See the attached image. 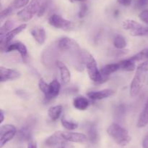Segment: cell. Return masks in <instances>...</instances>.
Returning <instances> with one entry per match:
<instances>
[{
	"label": "cell",
	"instance_id": "52a82bcc",
	"mask_svg": "<svg viewBox=\"0 0 148 148\" xmlns=\"http://www.w3.org/2000/svg\"><path fill=\"white\" fill-rule=\"evenodd\" d=\"M17 133V129L14 126L6 124L0 128V147H4L6 144L14 137Z\"/></svg>",
	"mask_w": 148,
	"mask_h": 148
},
{
	"label": "cell",
	"instance_id": "f35d334b",
	"mask_svg": "<svg viewBox=\"0 0 148 148\" xmlns=\"http://www.w3.org/2000/svg\"><path fill=\"white\" fill-rule=\"evenodd\" d=\"M143 148H148V135L145 137V139L143 141Z\"/></svg>",
	"mask_w": 148,
	"mask_h": 148
},
{
	"label": "cell",
	"instance_id": "cb8c5ba5",
	"mask_svg": "<svg viewBox=\"0 0 148 148\" xmlns=\"http://www.w3.org/2000/svg\"><path fill=\"white\" fill-rule=\"evenodd\" d=\"M62 109L63 108H62V105H56L50 107L48 111V115H49V118L52 120H56L60 117L62 113Z\"/></svg>",
	"mask_w": 148,
	"mask_h": 148
},
{
	"label": "cell",
	"instance_id": "ab89813d",
	"mask_svg": "<svg viewBox=\"0 0 148 148\" xmlns=\"http://www.w3.org/2000/svg\"><path fill=\"white\" fill-rule=\"evenodd\" d=\"M27 148H38L37 144L34 142H28V145H27Z\"/></svg>",
	"mask_w": 148,
	"mask_h": 148
},
{
	"label": "cell",
	"instance_id": "4316f807",
	"mask_svg": "<svg viewBox=\"0 0 148 148\" xmlns=\"http://www.w3.org/2000/svg\"><path fill=\"white\" fill-rule=\"evenodd\" d=\"M126 113V107L124 104H119L116 108L115 109V112H114V115H115V118L119 120H121L124 118L125 116Z\"/></svg>",
	"mask_w": 148,
	"mask_h": 148
},
{
	"label": "cell",
	"instance_id": "8992f818",
	"mask_svg": "<svg viewBox=\"0 0 148 148\" xmlns=\"http://www.w3.org/2000/svg\"><path fill=\"white\" fill-rule=\"evenodd\" d=\"M49 23L56 28L64 30H71L74 28V23L59 15L53 14L49 18Z\"/></svg>",
	"mask_w": 148,
	"mask_h": 148
},
{
	"label": "cell",
	"instance_id": "4dcf8cb0",
	"mask_svg": "<svg viewBox=\"0 0 148 148\" xmlns=\"http://www.w3.org/2000/svg\"><path fill=\"white\" fill-rule=\"evenodd\" d=\"M88 10V7L86 4L83 3V4H81L80 7H79V12H78V16H79V18H82V17H85L87 15Z\"/></svg>",
	"mask_w": 148,
	"mask_h": 148
},
{
	"label": "cell",
	"instance_id": "e0dca14e",
	"mask_svg": "<svg viewBox=\"0 0 148 148\" xmlns=\"http://www.w3.org/2000/svg\"><path fill=\"white\" fill-rule=\"evenodd\" d=\"M32 36L39 44H43L46 41V31L42 27L34 28L30 30Z\"/></svg>",
	"mask_w": 148,
	"mask_h": 148
},
{
	"label": "cell",
	"instance_id": "277c9868",
	"mask_svg": "<svg viewBox=\"0 0 148 148\" xmlns=\"http://www.w3.org/2000/svg\"><path fill=\"white\" fill-rule=\"evenodd\" d=\"M43 0H31L25 8L17 13L18 18L23 22H27L38 14Z\"/></svg>",
	"mask_w": 148,
	"mask_h": 148
},
{
	"label": "cell",
	"instance_id": "2e32d148",
	"mask_svg": "<svg viewBox=\"0 0 148 148\" xmlns=\"http://www.w3.org/2000/svg\"><path fill=\"white\" fill-rule=\"evenodd\" d=\"M17 139L20 142H30L33 137V132L29 126L22 127L18 131L17 134Z\"/></svg>",
	"mask_w": 148,
	"mask_h": 148
},
{
	"label": "cell",
	"instance_id": "3957f363",
	"mask_svg": "<svg viewBox=\"0 0 148 148\" xmlns=\"http://www.w3.org/2000/svg\"><path fill=\"white\" fill-rule=\"evenodd\" d=\"M82 60L85 66L87 68L90 78L94 82L100 84L101 79V72L97 66V62L95 58L88 51H82Z\"/></svg>",
	"mask_w": 148,
	"mask_h": 148
},
{
	"label": "cell",
	"instance_id": "f546056e",
	"mask_svg": "<svg viewBox=\"0 0 148 148\" xmlns=\"http://www.w3.org/2000/svg\"><path fill=\"white\" fill-rule=\"evenodd\" d=\"M30 3V0H14L11 4V7L13 10H17V9L22 8L23 7H25Z\"/></svg>",
	"mask_w": 148,
	"mask_h": 148
},
{
	"label": "cell",
	"instance_id": "60d3db41",
	"mask_svg": "<svg viewBox=\"0 0 148 148\" xmlns=\"http://www.w3.org/2000/svg\"><path fill=\"white\" fill-rule=\"evenodd\" d=\"M1 120H0V123H2V122L4 121V112L3 110H1Z\"/></svg>",
	"mask_w": 148,
	"mask_h": 148
},
{
	"label": "cell",
	"instance_id": "b9f144b4",
	"mask_svg": "<svg viewBox=\"0 0 148 148\" xmlns=\"http://www.w3.org/2000/svg\"><path fill=\"white\" fill-rule=\"evenodd\" d=\"M71 2H85L87 0H69Z\"/></svg>",
	"mask_w": 148,
	"mask_h": 148
},
{
	"label": "cell",
	"instance_id": "ffe728a7",
	"mask_svg": "<svg viewBox=\"0 0 148 148\" xmlns=\"http://www.w3.org/2000/svg\"><path fill=\"white\" fill-rule=\"evenodd\" d=\"M88 139H90L91 143L96 144L99 139V134H98V129L96 126L93 123H90L88 126Z\"/></svg>",
	"mask_w": 148,
	"mask_h": 148
},
{
	"label": "cell",
	"instance_id": "44dd1931",
	"mask_svg": "<svg viewBox=\"0 0 148 148\" xmlns=\"http://www.w3.org/2000/svg\"><path fill=\"white\" fill-rule=\"evenodd\" d=\"M74 107L79 110H85L89 106V101L84 97H77L74 100Z\"/></svg>",
	"mask_w": 148,
	"mask_h": 148
},
{
	"label": "cell",
	"instance_id": "5bb4252c",
	"mask_svg": "<svg viewBox=\"0 0 148 148\" xmlns=\"http://www.w3.org/2000/svg\"><path fill=\"white\" fill-rule=\"evenodd\" d=\"M114 93H115V91L114 90L106 89L101 90V91H90L87 94V95L90 99L92 100H100L111 97L113 94H114Z\"/></svg>",
	"mask_w": 148,
	"mask_h": 148
},
{
	"label": "cell",
	"instance_id": "7a4b0ae2",
	"mask_svg": "<svg viewBox=\"0 0 148 148\" xmlns=\"http://www.w3.org/2000/svg\"><path fill=\"white\" fill-rule=\"evenodd\" d=\"M107 133L114 141L121 147L127 146L131 141L128 131L118 123H114L107 129Z\"/></svg>",
	"mask_w": 148,
	"mask_h": 148
},
{
	"label": "cell",
	"instance_id": "83f0119b",
	"mask_svg": "<svg viewBox=\"0 0 148 148\" xmlns=\"http://www.w3.org/2000/svg\"><path fill=\"white\" fill-rule=\"evenodd\" d=\"M61 122H62V125L63 126V127L69 131L75 130V129H76L78 127L77 123L73 121H69V120H66L65 118H63L62 120H61Z\"/></svg>",
	"mask_w": 148,
	"mask_h": 148
},
{
	"label": "cell",
	"instance_id": "ac0fdd59",
	"mask_svg": "<svg viewBox=\"0 0 148 148\" xmlns=\"http://www.w3.org/2000/svg\"><path fill=\"white\" fill-rule=\"evenodd\" d=\"M65 140L62 138L61 135V131L55 132L53 134L51 135L50 136L47 138L45 141V144L48 146H56V145H60V144H64Z\"/></svg>",
	"mask_w": 148,
	"mask_h": 148
},
{
	"label": "cell",
	"instance_id": "ba28073f",
	"mask_svg": "<svg viewBox=\"0 0 148 148\" xmlns=\"http://www.w3.org/2000/svg\"><path fill=\"white\" fill-rule=\"evenodd\" d=\"M26 27H27V24H25V23L24 24H21L17 26V27L13 28L12 30L9 31L8 33H6L4 36H0V45H1V50H3L7 45L10 44V41L16 36H17L19 33H21L23 30H24L26 28Z\"/></svg>",
	"mask_w": 148,
	"mask_h": 148
},
{
	"label": "cell",
	"instance_id": "1f68e13d",
	"mask_svg": "<svg viewBox=\"0 0 148 148\" xmlns=\"http://www.w3.org/2000/svg\"><path fill=\"white\" fill-rule=\"evenodd\" d=\"M14 10H13L12 7L11 6H9L8 7L5 8L4 10H3L1 12V20H3L5 17H8L9 15L12 14Z\"/></svg>",
	"mask_w": 148,
	"mask_h": 148
},
{
	"label": "cell",
	"instance_id": "484cf974",
	"mask_svg": "<svg viewBox=\"0 0 148 148\" xmlns=\"http://www.w3.org/2000/svg\"><path fill=\"white\" fill-rule=\"evenodd\" d=\"M14 23L12 20H7L4 24L2 25V26L0 28V36H4L6 33H8L9 31H10L12 29V28L14 27Z\"/></svg>",
	"mask_w": 148,
	"mask_h": 148
},
{
	"label": "cell",
	"instance_id": "8fae6325",
	"mask_svg": "<svg viewBox=\"0 0 148 148\" xmlns=\"http://www.w3.org/2000/svg\"><path fill=\"white\" fill-rule=\"evenodd\" d=\"M118 70H120V66L119 62L118 63H111L105 65V66L101 69V71H100L101 75V81H100V84L103 83L105 82L106 81H107L108 77H109L111 74L118 71Z\"/></svg>",
	"mask_w": 148,
	"mask_h": 148
},
{
	"label": "cell",
	"instance_id": "d6a6232c",
	"mask_svg": "<svg viewBox=\"0 0 148 148\" xmlns=\"http://www.w3.org/2000/svg\"><path fill=\"white\" fill-rule=\"evenodd\" d=\"M38 86H39V89H40V91H41L45 95V94H46V92H47V91H48V88H49V84H46V83L45 82L44 80H43V78H41V79H40V81H39Z\"/></svg>",
	"mask_w": 148,
	"mask_h": 148
},
{
	"label": "cell",
	"instance_id": "d6986e66",
	"mask_svg": "<svg viewBox=\"0 0 148 148\" xmlns=\"http://www.w3.org/2000/svg\"><path fill=\"white\" fill-rule=\"evenodd\" d=\"M148 124V100L143 108V111L141 112L137 120V126L139 128L145 127Z\"/></svg>",
	"mask_w": 148,
	"mask_h": 148
},
{
	"label": "cell",
	"instance_id": "f1b7e54d",
	"mask_svg": "<svg viewBox=\"0 0 148 148\" xmlns=\"http://www.w3.org/2000/svg\"><path fill=\"white\" fill-rule=\"evenodd\" d=\"M131 59H132V60H134V62H137V61H141L145 59H148V49H143V50H142L141 52L137 53V55L132 57Z\"/></svg>",
	"mask_w": 148,
	"mask_h": 148
},
{
	"label": "cell",
	"instance_id": "30bf717a",
	"mask_svg": "<svg viewBox=\"0 0 148 148\" xmlns=\"http://www.w3.org/2000/svg\"><path fill=\"white\" fill-rule=\"evenodd\" d=\"M61 85L60 83L58 81V80L53 79L50 84H49V88L46 94H45V100L46 102L55 98L59 95L60 92Z\"/></svg>",
	"mask_w": 148,
	"mask_h": 148
},
{
	"label": "cell",
	"instance_id": "9c48e42d",
	"mask_svg": "<svg viewBox=\"0 0 148 148\" xmlns=\"http://www.w3.org/2000/svg\"><path fill=\"white\" fill-rule=\"evenodd\" d=\"M61 135L64 140L66 142H76V143H84L88 140L86 135L82 133L69 131H61Z\"/></svg>",
	"mask_w": 148,
	"mask_h": 148
},
{
	"label": "cell",
	"instance_id": "7c38bea8",
	"mask_svg": "<svg viewBox=\"0 0 148 148\" xmlns=\"http://www.w3.org/2000/svg\"><path fill=\"white\" fill-rule=\"evenodd\" d=\"M0 71H1V82L17 79L21 75L20 73L15 70L10 69L2 66L0 68Z\"/></svg>",
	"mask_w": 148,
	"mask_h": 148
},
{
	"label": "cell",
	"instance_id": "5b68a950",
	"mask_svg": "<svg viewBox=\"0 0 148 148\" xmlns=\"http://www.w3.org/2000/svg\"><path fill=\"white\" fill-rule=\"evenodd\" d=\"M59 51L60 50L57 44H56V46L51 45L43 51L42 54V62L44 64L45 66L51 68L53 66V64L56 65V62L57 61L56 59L59 56Z\"/></svg>",
	"mask_w": 148,
	"mask_h": 148
},
{
	"label": "cell",
	"instance_id": "836d02e7",
	"mask_svg": "<svg viewBox=\"0 0 148 148\" xmlns=\"http://www.w3.org/2000/svg\"><path fill=\"white\" fill-rule=\"evenodd\" d=\"M128 53L127 50H122V49H118V50H111L110 51V55L113 57H121L122 55H125Z\"/></svg>",
	"mask_w": 148,
	"mask_h": 148
},
{
	"label": "cell",
	"instance_id": "7bdbcfd3",
	"mask_svg": "<svg viewBox=\"0 0 148 148\" xmlns=\"http://www.w3.org/2000/svg\"><path fill=\"white\" fill-rule=\"evenodd\" d=\"M60 148H67V147H65V146H62V147H61Z\"/></svg>",
	"mask_w": 148,
	"mask_h": 148
},
{
	"label": "cell",
	"instance_id": "9a60e30c",
	"mask_svg": "<svg viewBox=\"0 0 148 148\" xmlns=\"http://www.w3.org/2000/svg\"><path fill=\"white\" fill-rule=\"evenodd\" d=\"M56 67L59 68V72H60V77L62 84H69L71 79V74L67 67L66 66V65H65L64 62H62V61L59 60L56 61Z\"/></svg>",
	"mask_w": 148,
	"mask_h": 148
},
{
	"label": "cell",
	"instance_id": "603a6c76",
	"mask_svg": "<svg viewBox=\"0 0 148 148\" xmlns=\"http://www.w3.org/2000/svg\"><path fill=\"white\" fill-rule=\"evenodd\" d=\"M122 27L125 30H130L131 31H133V30L141 28L143 26L139 23H137V21H135V20L129 19V20H125L123 21Z\"/></svg>",
	"mask_w": 148,
	"mask_h": 148
},
{
	"label": "cell",
	"instance_id": "e575fe53",
	"mask_svg": "<svg viewBox=\"0 0 148 148\" xmlns=\"http://www.w3.org/2000/svg\"><path fill=\"white\" fill-rule=\"evenodd\" d=\"M47 6H48V2L46 0H43V2H42L41 6L40 7V10H39L38 12L37 15L38 17H41L44 15L45 12H46V9H47Z\"/></svg>",
	"mask_w": 148,
	"mask_h": 148
},
{
	"label": "cell",
	"instance_id": "d590c367",
	"mask_svg": "<svg viewBox=\"0 0 148 148\" xmlns=\"http://www.w3.org/2000/svg\"><path fill=\"white\" fill-rule=\"evenodd\" d=\"M139 17L142 21L148 25V10H145L142 11L139 15Z\"/></svg>",
	"mask_w": 148,
	"mask_h": 148
},
{
	"label": "cell",
	"instance_id": "74e56055",
	"mask_svg": "<svg viewBox=\"0 0 148 148\" xmlns=\"http://www.w3.org/2000/svg\"><path fill=\"white\" fill-rule=\"evenodd\" d=\"M117 1L121 5L124 6V7H129L132 4V0H117Z\"/></svg>",
	"mask_w": 148,
	"mask_h": 148
},
{
	"label": "cell",
	"instance_id": "4fadbf2b",
	"mask_svg": "<svg viewBox=\"0 0 148 148\" xmlns=\"http://www.w3.org/2000/svg\"><path fill=\"white\" fill-rule=\"evenodd\" d=\"M2 51H4L6 52H12V51H17L21 55L22 57H26L27 55V50L26 46H25L24 44L21 42H15L13 44H10L7 45Z\"/></svg>",
	"mask_w": 148,
	"mask_h": 148
},
{
	"label": "cell",
	"instance_id": "7402d4cb",
	"mask_svg": "<svg viewBox=\"0 0 148 148\" xmlns=\"http://www.w3.org/2000/svg\"><path fill=\"white\" fill-rule=\"evenodd\" d=\"M119 63L120 70H122V71H133L135 69V62L132 60L131 57L120 61Z\"/></svg>",
	"mask_w": 148,
	"mask_h": 148
},
{
	"label": "cell",
	"instance_id": "8d00e7d4",
	"mask_svg": "<svg viewBox=\"0 0 148 148\" xmlns=\"http://www.w3.org/2000/svg\"><path fill=\"white\" fill-rule=\"evenodd\" d=\"M148 4V0H137V5L139 8H142Z\"/></svg>",
	"mask_w": 148,
	"mask_h": 148
},
{
	"label": "cell",
	"instance_id": "6da1fadb",
	"mask_svg": "<svg viewBox=\"0 0 148 148\" xmlns=\"http://www.w3.org/2000/svg\"><path fill=\"white\" fill-rule=\"evenodd\" d=\"M147 71L148 61L140 64L137 68L135 75H134L131 82V85H130V95L132 97L138 95L140 90L143 88Z\"/></svg>",
	"mask_w": 148,
	"mask_h": 148
},
{
	"label": "cell",
	"instance_id": "d4e9b609",
	"mask_svg": "<svg viewBox=\"0 0 148 148\" xmlns=\"http://www.w3.org/2000/svg\"><path fill=\"white\" fill-rule=\"evenodd\" d=\"M114 45L116 49H123L127 46V41L124 37H123L121 35H118L114 39Z\"/></svg>",
	"mask_w": 148,
	"mask_h": 148
}]
</instances>
